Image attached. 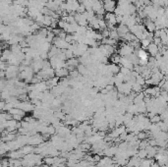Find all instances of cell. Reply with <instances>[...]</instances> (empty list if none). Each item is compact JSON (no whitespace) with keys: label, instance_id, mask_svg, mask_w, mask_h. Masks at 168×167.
<instances>
[{"label":"cell","instance_id":"cell-1","mask_svg":"<svg viewBox=\"0 0 168 167\" xmlns=\"http://www.w3.org/2000/svg\"><path fill=\"white\" fill-rule=\"evenodd\" d=\"M134 51H135V48L130 43H121L118 49V54L123 57H127L134 53Z\"/></svg>","mask_w":168,"mask_h":167},{"label":"cell","instance_id":"cell-2","mask_svg":"<svg viewBox=\"0 0 168 167\" xmlns=\"http://www.w3.org/2000/svg\"><path fill=\"white\" fill-rule=\"evenodd\" d=\"M53 45L56 46L57 48H59V49L63 50V49H68L70 43L67 42L65 39H60V37H58V36H55V39H54L53 40Z\"/></svg>","mask_w":168,"mask_h":167},{"label":"cell","instance_id":"cell-3","mask_svg":"<svg viewBox=\"0 0 168 167\" xmlns=\"http://www.w3.org/2000/svg\"><path fill=\"white\" fill-rule=\"evenodd\" d=\"M116 7H117V5H116L115 0H105V1H103V8L105 12L114 13Z\"/></svg>","mask_w":168,"mask_h":167},{"label":"cell","instance_id":"cell-4","mask_svg":"<svg viewBox=\"0 0 168 167\" xmlns=\"http://www.w3.org/2000/svg\"><path fill=\"white\" fill-rule=\"evenodd\" d=\"M147 53L152 57H155L158 53H159V47H158L157 44H155L154 42L150 43V45L147 46Z\"/></svg>","mask_w":168,"mask_h":167},{"label":"cell","instance_id":"cell-5","mask_svg":"<svg viewBox=\"0 0 168 167\" xmlns=\"http://www.w3.org/2000/svg\"><path fill=\"white\" fill-rule=\"evenodd\" d=\"M70 75V71L68 70V68L63 67V68H58V69H55V76L58 77V78H66Z\"/></svg>","mask_w":168,"mask_h":167},{"label":"cell","instance_id":"cell-6","mask_svg":"<svg viewBox=\"0 0 168 167\" xmlns=\"http://www.w3.org/2000/svg\"><path fill=\"white\" fill-rule=\"evenodd\" d=\"M104 20L111 24V25H117V21H116V14L115 13H109V12H106L105 15H104Z\"/></svg>","mask_w":168,"mask_h":167},{"label":"cell","instance_id":"cell-7","mask_svg":"<svg viewBox=\"0 0 168 167\" xmlns=\"http://www.w3.org/2000/svg\"><path fill=\"white\" fill-rule=\"evenodd\" d=\"M107 68H108V72H109L110 74L116 75V74H118V73H120L121 66H120V65L111 63V64H107Z\"/></svg>","mask_w":168,"mask_h":167},{"label":"cell","instance_id":"cell-8","mask_svg":"<svg viewBox=\"0 0 168 167\" xmlns=\"http://www.w3.org/2000/svg\"><path fill=\"white\" fill-rule=\"evenodd\" d=\"M117 30V32H118L119 36H120V39H121L122 36H124L127 34V32H130V30H129V27L128 26L124 25V24H120L118 26V28H116Z\"/></svg>","mask_w":168,"mask_h":167},{"label":"cell","instance_id":"cell-9","mask_svg":"<svg viewBox=\"0 0 168 167\" xmlns=\"http://www.w3.org/2000/svg\"><path fill=\"white\" fill-rule=\"evenodd\" d=\"M12 51L11 49L7 48V49H4L3 52H2V55H1V61H5V62H7L9 60V58L12 56Z\"/></svg>","mask_w":168,"mask_h":167},{"label":"cell","instance_id":"cell-10","mask_svg":"<svg viewBox=\"0 0 168 167\" xmlns=\"http://www.w3.org/2000/svg\"><path fill=\"white\" fill-rule=\"evenodd\" d=\"M114 80H115V85H116V87L121 85V84L124 83V75L122 74L121 72L118 73V74L114 75Z\"/></svg>","mask_w":168,"mask_h":167},{"label":"cell","instance_id":"cell-11","mask_svg":"<svg viewBox=\"0 0 168 167\" xmlns=\"http://www.w3.org/2000/svg\"><path fill=\"white\" fill-rule=\"evenodd\" d=\"M121 55L120 54H112L110 56V62L111 63H113V64H117V65H120V62H121Z\"/></svg>","mask_w":168,"mask_h":167},{"label":"cell","instance_id":"cell-12","mask_svg":"<svg viewBox=\"0 0 168 167\" xmlns=\"http://www.w3.org/2000/svg\"><path fill=\"white\" fill-rule=\"evenodd\" d=\"M101 43H102V44H107V45H112V46H116L117 40H115V39H110V37H106V39H103L101 40Z\"/></svg>","mask_w":168,"mask_h":167},{"label":"cell","instance_id":"cell-13","mask_svg":"<svg viewBox=\"0 0 168 167\" xmlns=\"http://www.w3.org/2000/svg\"><path fill=\"white\" fill-rule=\"evenodd\" d=\"M60 51H61V49H59V48H57L56 46L52 45V46H51V48H50V50L48 51L49 58H51V57H54V56H57L58 54L60 53Z\"/></svg>","mask_w":168,"mask_h":167},{"label":"cell","instance_id":"cell-14","mask_svg":"<svg viewBox=\"0 0 168 167\" xmlns=\"http://www.w3.org/2000/svg\"><path fill=\"white\" fill-rule=\"evenodd\" d=\"M54 19L51 17V16H45L44 18V21H43V28H48V27H51L52 23H53Z\"/></svg>","mask_w":168,"mask_h":167},{"label":"cell","instance_id":"cell-15","mask_svg":"<svg viewBox=\"0 0 168 167\" xmlns=\"http://www.w3.org/2000/svg\"><path fill=\"white\" fill-rule=\"evenodd\" d=\"M143 85H140L139 83L135 82L132 85V90L134 92V93H142V90H143Z\"/></svg>","mask_w":168,"mask_h":167},{"label":"cell","instance_id":"cell-16","mask_svg":"<svg viewBox=\"0 0 168 167\" xmlns=\"http://www.w3.org/2000/svg\"><path fill=\"white\" fill-rule=\"evenodd\" d=\"M10 49L13 54H19L22 52V47L21 45H20V43H19V44H13V45H11Z\"/></svg>","mask_w":168,"mask_h":167},{"label":"cell","instance_id":"cell-17","mask_svg":"<svg viewBox=\"0 0 168 167\" xmlns=\"http://www.w3.org/2000/svg\"><path fill=\"white\" fill-rule=\"evenodd\" d=\"M109 31H110L109 37H110V39H115V40H117V41H118L119 39H120V36H119L117 30H116V28H114V30H109Z\"/></svg>","mask_w":168,"mask_h":167},{"label":"cell","instance_id":"cell-18","mask_svg":"<svg viewBox=\"0 0 168 167\" xmlns=\"http://www.w3.org/2000/svg\"><path fill=\"white\" fill-rule=\"evenodd\" d=\"M43 161H44V163H45V164H47V165L51 166V165L55 164V157H53V156H47V157H45V158L43 159Z\"/></svg>","mask_w":168,"mask_h":167},{"label":"cell","instance_id":"cell-19","mask_svg":"<svg viewBox=\"0 0 168 167\" xmlns=\"http://www.w3.org/2000/svg\"><path fill=\"white\" fill-rule=\"evenodd\" d=\"M150 123H152V124H157V123H159L161 120V117H160V115H158V114H155L153 117H151L150 118Z\"/></svg>","mask_w":168,"mask_h":167},{"label":"cell","instance_id":"cell-20","mask_svg":"<svg viewBox=\"0 0 168 167\" xmlns=\"http://www.w3.org/2000/svg\"><path fill=\"white\" fill-rule=\"evenodd\" d=\"M137 137H138V139H139L140 141H143V140H147V139L148 134H147V132L142 131V132H140L139 134L137 135Z\"/></svg>","mask_w":168,"mask_h":167},{"label":"cell","instance_id":"cell-21","mask_svg":"<svg viewBox=\"0 0 168 167\" xmlns=\"http://www.w3.org/2000/svg\"><path fill=\"white\" fill-rule=\"evenodd\" d=\"M140 158H142V159H145V158H147V152L146 149H140L139 151H138V154H137Z\"/></svg>","mask_w":168,"mask_h":167},{"label":"cell","instance_id":"cell-22","mask_svg":"<svg viewBox=\"0 0 168 167\" xmlns=\"http://www.w3.org/2000/svg\"><path fill=\"white\" fill-rule=\"evenodd\" d=\"M152 42V41H150V39H142L141 40V44H142V48H143V49H147V46L150 45V43Z\"/></svg>","mask_w":168,"mask_h":167},{"label":"cell","instance_id":"cell-23","mask_svg":"<svg viewBox=\"0 0 168 167\" xmlns=\"http://www.w3.org/2000/svg\"><path fill=\"white\" fill-rule=\"evenodd\" d=\"M136 82H137V83H139L140 85H146V79H145V77H143V76L142 74H140L139 76L137 77Z\"/></svg>","mask_w":168,"mask_h":167},{"label":"cell","instance_id":"cell-24","mask_svg":"<svg viewBox=\"0 0 168 167\" xmlns=\"http://www.w3.org/2000/svg\"><path fill=\"white\" fill-rule=\"evenodd\" d=\"M55 36H56L54 35L53 32H48L47 36H46V40L50 43H53V40H54V39H55Z\"/></svg>","mask_w":168,"mask_h":167},{"label":"cell","instance_id":"cell-25","mask_svg":"<svg viewBox=\"0 0 168 167\" xmlns=\"http://www.w3.org/2000/svg\"><path fill=\"white\" fill-rule=\"evenodd\" d=\"M120 72H121L123 75H130L132 71H131L130 69H128V68H126V67H121Z\"/></svg>","mask_w":168,"mask_h":167},{"label":"cell","instance_id":"cell-26","mask_svg":"<svg viewBox=\"0 0 168 167\" xmlns=\"http://www.w3.org/2000/svg\"><path fill=\"white\" fill-rule=\"evenodd\" d=\"M123 18H124V16H122V15H116V21L118 25L123 24Z\"/></svg>","mask_w":168,"mask_h":167},{"label":"cell","instance_id":"cell-27","mask_svg":"<svg viewBox=\"0 0 168 167\" xmlns=\"http://www.w3.org/2000/svg\"><path fill=\"white\" fill-rule=\"evenodd\" d=\"M1 167H9V159H8V158L2 159V162H1Z\"/></svg>","mask_w":168,"mask_h":167},{"label":"cell","instance_id":"cell-28","mask_svg":"<svg viewBox=\"0 0 168 167\" xmlns=\"http://www.w3.org/2000/svg\"><path fill=\"white\" fill-rule=\"evenodd\" d=\"M61 1H62V2H66V1H67V0H61Z\"/></svg>","mask_w":168,"mask_h":167},{"label":"cell","instance_id":"cell-29","mask_svg":"<svg viewBox=\"0 0 168 167\" xmlns=\"http://www.w3.org/2000/svg\"><path fill=\"white\" fill-rule=\"evenodd\" d=\"M167 110H168V105H167Z\"/></svg>","mask_w":168,"mask_h":167},{"label":"cell","instance_id":"cell-30","mask_svg":"<svg viewBox=\"0 0 168 167\" xmlns=\"http://www.w3.org/2000/svg\"><path fill=\"white\" fill-rule=\"evenodd\" d=\"M167 142H168V138H167Z\"/></svg>","mask_w":168,"mask_h":167}]
</instances>
